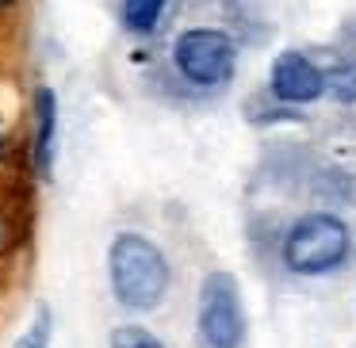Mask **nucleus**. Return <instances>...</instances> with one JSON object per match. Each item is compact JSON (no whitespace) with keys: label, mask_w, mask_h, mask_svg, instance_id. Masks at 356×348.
Masks as SVG:
<instances>
[{"label":"nucleus","mask_w":356,"mask_h":348,"mask_svg":"<svg viewBox=\"0 0 356 348\" xmlns=\"http://www.w3.org/2000/svg\"><path fill=\"white\" fill-rule=\"evenodd\" d=\"M169 73L188 92L215 96L238 77V42L226 27L188 24L169 42Z\"/></svg>","instance_id":"obj_1"},{"label":"nucleus","mask_w":356,"mask_h":348,"mask_svg":"<svg viewBox=\"0 0 356 348\" xmlns=\"http://www.w3.org/2000/svg\"><path fill=\"white\" fill-rule=\"evenodd\" d=\"M108 279L119 306L146 314V310H157L165 302L172 283V268L146 233L123 230L108 245Z\"/></svg>","instance_id":"obj_2"},{"label":"nucleus","mask_w":356,"mask_h":348,"mask_svg":"<svg viewBox=\"0 0 356 348\" xmlns=\"http://www.w3.org/2000/svg\"><path fill=\"white\" fill-rule=\"evenodd\" d=\"M353 253V230L345 226V218L330 215V210H310V215L295 218L284 233V268L295 276H325L337 272Z\"/></svg>","instance_id":"obj_3"},{"label":"nucleus","mask_w":356,"mask_h":348,"mask_svg":"<svg viewBox=\"0 0 356 348\" xmlns=\"http://www.w3.org/2000/svg\"><path fill=\"white\" fill-rule=\"evenodd\" d=\"M195 333H200V348H241V340H245V310H241L238 279L230 272H211L203 279Z\"/></svg>","instance_id":"obj_4"},{"label":"nucleus","mask_w":356,"mask_h":348,"mask_svg":"<svg viewBox=\"0 0 356 348\" xmlns=\"http://www.w3.org/2000/svg\"><path fill=\"white\" fill-rule=\"evenodd\" d=\"M268 96L284 108H302L325 96V69L307 58L302 50H284L276 54L268 69Z\"/></svg>","instance_id":"obj_5"},{"label":"nucleus","mask_w":356,"mask_h":348,"mask_svg":"<svg viewBox=\"0 0 356 348\" xmlns=\"http://www.w3.org/2000/svg\"><path fill=\"white\" fill-rule=\"evenodd\" d=\"M54 154H58V96L50 85H39L31 100V169L42 180L54 169Z\"/></svg>","instance_id":"obj_6"},{"label":"nucleus","mask_w":356,"mask_h":348,"mask_svg":"<svg viewBox=\"0 0 356 348\" xmlns=\"http://www.w3.org/2000/svg\"><path fill=\"white\" fill-rule=\"evenodd\" d=\"M172 0H119V27L134 39H149L161 31Z\"/></svg>","instance_id":"obj_7"},{"label":"nucleus","mask_w":356,"mask_h":348,"mask_svg":"<svg viewBox=\"0 0 356 348\" xmlns=\"http://www.w3.org/2000/svg\"><path fill=\"white\" fill-rule=\"evenodd\" d=\"M108 348H165L146 325H115L108 337Z\"/></svg>","instance_id":"obj_8"},{"label":"nucleus","mask_w":356,"mask_h":348,"mask_svg":"<svg viewBox=\"0 0 356 348\" xmlns=\"http://www.w3.org/2000/svg\"><path fill=\"white\" fill-rule=\"evenodd\" d=\"M16 348H50V333H47V322L31 325V329H27L24 337L16 340Z\"/></svg>","instance_id":"obj_9"},{"label":"nucleus","mask_w":356,"mask_h":348,"mask_svg":"<svg viewBox=\"0 0 356 348\" xmlns=\"http://www.w3.org/2000/svg\"><path fill=\"white\" fill-rule=\"evenodd\" d=\"M8 146H12V142H8V134L0 131V165L8 161Z\"/></svg>","instance_id":"obj_10"},{"label":"nucleus","mask_w":356,"mask_h":348,"mask_svg":"<svg viewBox=\"0 0 356 348\" xmlns=\"http://www.w3.org/2000/svg\"><path fill=\"white\" fill-rule=\"evenodd\" d=\"M4 241H8V226H4V218H0V253H4Z\"/></svg>","instance_id":"obj_11"},{"label":"nucleus","mask_w":356,"mask_h":348,"mask_svg":"<svg viewBox=\"0 0 356 348\" xmlns=\"http://www.w3.org/2000/svg\"><path fill=\"white\" fill-rule=\"evenodd\" d=\"M16 4H19V0H0V12H12Z\"/></svg>","instance_id":"obj_12"}]
</instances>
